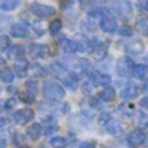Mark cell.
I'll use <instances>...</instances> for the list:
<instances>
[{"instance_id": "obj_1", "label": "cell", "mask_w": 148, "mask_h": 148, "mask_svg": "<svg viewBox=\"0 0 148 148\" xmlns=\"http://www.w3.org/2000/svg\"><path fill=\"white\" fill-rule=\"evenodd\" d=\"M109 8L121 18H129L132 14V4L130 0H109Z\"/></svg>"}, {"instance_id": "obj_2", "label": "cell", "mask_w": 148, "mask_h": 148, "mask_svg": "<svg viewBox=\"0 0 148 148\" xmlns=\"http://www.w3.org/2000/svg\"><path fill=\"white\" fill-rule=\"evenodd\" d=\"M43 95L49 100L59 101V100H63V97L66 96V90L58 81L49 80L43 84Z\"/></svg>"}, {"instance_id": "obj_3", "label": "cell", "mask_w": 148, "mask_h": 148, "mask_svg": "<svg viewBox=\"0 0 148 148\" xmlns=\"http://www.w3.org/2000/svg\"><path fill=\"white\" fill-rule=\"evenodd\" d=\"M134 68H135V62L127 55L121 56L117 60V63H115V71H117V73L121 77L131 76L132 72H134Z\"/></svg>"}, {"instance_id": "obj_4", "label": "cell", "mask_w": 148, "mask_h": 148, "mask_svg": "<svg viewBox=\"0 0 148 148\" xmlns=\"http://www.w3.org/2000/svg\"><path fill=\"white\" fill-rule=\"evenodd\" d=\"M88 51L92 54L96 60H102L108 54V45L101 39L95 38L88 43Z\"/></svg>"}, {"instance_id": "obj_5", "label": "cell", "mask_w": 148, "mask_h": 148, "mask_svg": "<svg viewBox=\"0 0 148 148\" xmlns=\"http://www.w3.org/2000/svg\"><path fill=\"white\" fill-rule=\"evenodd\" d=\"M30 12L37 17L45 18V17H51L55 14V8L51 5H46V4H41V3H33L29 5Z\"/></svg>"}, {"instance_id": "obj_6", "label": "cell", "mask_w": 148, "mask_h": 148, "mask_svg": "<svg viewBox=\"0 0 148 148\" xmlns=\"http://www.w3.org/2000/svg\"><path fill=\"white\" fill-rule=\"evenodd\" d=\"M33 118H34V112L32 109H29V108H26V109H21V110H17V112L13 114V121L18 126L28 125V123L30 122Z\"/></svg>"}, {"instance_id": "obj_7", "label": "cell", "mask_w": 148, "mask_h": 148, "mask_svg": "<svg viewBox=\"0 0 148 148\" xmlns=\"http://www.w3.org/2000/svg\"><path fill=\"white\" fill-rule=\"evenodd\" d=\"M145 135L140 129H135L127 135V143L131 148H138L144 143Z\"/></svg>"}, {"instance_id": "obj_8", "label": "cell", "mask_w": 148, "mask_h": 148, "mask_svg": "<svg viewBox=\"0 0 148 148\" xmlns=\"http://www.w3.org/2000/svg\"><path fill=\"white\" fill-rule=\"evenodd\" d=\"M89 80L93 83L95 87H100V85H103L106 87L112 83V77L108 73H101L98 71H93V72L89 73Z\"/></svg>"}, {"instance_id": "obj_9", "label": "cell", "mask_w": 148, "mask_h": 148, "mask_svg": "<svg viewBox=\"0 0 148 148\" xmlns=\"http://www.w3.org/2000/svg\"><path fill=\"white\" fill-rule=\"evenodd\" d=\"M126 54H131V55H140L144 53V43L140 39H134L130 41L125 45Z\"/></svg>"}, {"instance_id": "obj_10", "label": "cell", "mask_w": 148, "mask_h": 148, "mask_svg": "<svg viewBox=\"0 0 148 148\" xmlns=\"http://www.w3.org/2000/svg\"><path fill=\"white\" fill-rule=\"evenodd\" d=\"M100 29L103 33H114L117 30V23L110 14H106L100 20Z\"/></svg>"}, {"instance_id": "obj_11", "label": "cell", "mask_w": 148, "mask_h": 148, "mask_svg": "<svg viewBox=\"0 0 148 148\" xmlns=\"http://www.w3.org/2000/svg\"><path fill=\"white\" fill-rule=\"evenodd\" d=\"M60 47L66 54H73L76 51H79V43L75 39L64 37V38L60 39Z\"/></svg>"}, {"instance_id": "obj_12", "label": "cell", "mask_w": 148, "mask_h": 148, "mask_svg": "<svg viewBox=\"0 0 148 148\" xmlns=\"http://www.w3.org/2000/svg\"><path fill=\"white\" fill-rule=\"evenodd\" d=\"M135 29L138 33L142 36L148 37V16L147 14H140L135 20Z\"/></svg>"}, {"instance_id": "obj_13", "label": "cell", "mask_w": 148, "mask_h": 148, "mask_svg": "<svg viewBox=\"0 0 148 148\" xmlns=\"http://www.w3.org/2000/svg\"><path fill=\"white\" fill-rule=\"evenodd\" d=\"M29 62L25 58H21L18 60H16V64H14V73H16L18 77H25L29 72Z\"/></svg>"}, {"instance_id": "obj_14", "label": "cell", "mask_w": 148, "mask_h": 148, "mask_svg": "<svg viewBox=\"0 0 148 148\" xmlns=\"http://www.w3.org/2000/svg\"><path fill=\"white\" fill-rule=\"evenodd\" d=\"M24 55H25V49L21 45H13L7 50V58L11 60H18L24 58Z\"/></svg>"}, {"instance_id": "obj_15", "label": "cell", "mask_w": 148, "mask_h": 148, "mask_svg": "<svg viewBox=\"0 0 148 148\" xmlns=\"http://www.w3.org/2000/svg\"><path fill=\"white\" fill-rule=\"evenodd\" d=\"M11 36L14 38H26L29 36V28L25 24H14L11 28Z\"/></svg>"}, {"instance_id": "obj_16", "label": "cell", "mask_w": 148, "mask_h": 148, "mask_svg": "<svg viewBox=\"0 0 148 148\" xmlns=\"http://www.w3.org/2000/svg\"><path fill=\"white\" fill-rule=\"evenodd\" d=\"M121 96H122L123 100L129 101V100H132V98H135L138 96V88L136 85H134V84H127L125 88L122 89V92H121Z\"/></svg>"}, {"instance_id": "obj_17", "label": "cell", "mask_w": 148, "mask_h": 148, "mask_svg": "<svg viewBox=\"0 0 148 148\" xmlns=\"http://www.w3.org/2000/svg\"><path fill=\"white\" fill-rule=\"evenodd\" d=\"M98 98L102 100V101H105V102H112V101H114V98H115L114 88L110 87V85H106V87L98 93Z\"/></svg>"}, {"instance_id": "obj_18", "label": "cell", "mask_w": 148, "mask_h": 148, "mask_svg": "<svg viewBox=\"0 0 148 148\" xmlns=\"http://www.w3.org/2000/svg\"><path fill=\"white\" fill-rule=\"evenodd\" d=\"M29 51H30V55L34 56V58H43L45 54H47V47L45 45L32 43L30 47H29Z\"/></svg>"}, {"instance_id": "obj_19", "label": "cell", "mask_w": 148, "mask_h": 148, "mask_svg": "<svg viewBox=\"0 0 148 148\" xmlns=\"http://www.w3.org/2000/svg\"><path fill=\"white\" fill-rule=\"evenodd\" d=\"M132 76H134L136 80H145V79L148 77V66L147 64L135 66L134 72H132Z\"/></svg>"}, {"instance_id": "obj_20", "label": "cell", "mask_w": 148, "mask_h": 148, "mask_svg": "<svg viewBox=\"0 0 148 148\" xmlns=\"http://www.w3.org/2000/svg\"><path fill=\"white\" fill-rule=\"evenodd\" d=\"M42 134V126L39 123H33L26 129V135L30 138L32 140H37Z\"/></svg>"}, {"instance_id": "obj_21", "label": "cell", "mask_w": 148, "mask_h": 148, "mask_svg": "<svg viewBox=\"0 0 148 148\" xmlns=\"http://www.w3.org/2000/svg\"><path fill=\"white\" fill-rule=\"evenodd\" d=\"M105 127H106L108 132L112 134L113 136H119V135H122V132H123L122 125H121L119 122H117V121H110Z\"/></svg>"}, {"instance_id": "obj_22", "label": "cell", "mask_w": 148, "mask_h": 148, "mask_svg": "<svg viewBox=\"0 0 148 148\" xmlns=\"http://www.w3.org/2000/svg\"><path fill=\"white\" fill-rule=\"evenodd\" d=\"M63 83L64 85H67L70 89L75 90L77 88V84H79V77L76 76V73H72V72H67L64 75V79H63Z\"/></svg>"}, {"instance_id": "obj_23", "label": "cell", "mask_w": 148, "mask_h": 148, "mask_svg": "<svg viewBox=\"0 0 148 148\" xmlns=\"http://www.w3.org/2000/svg\"><path fill=\"white\" fill-rule=\"evenodd\" d=\"M135 122H136V126L140 127V129L148 127V115H147V113H144L143 110H138V112H135Z\"/></svg>"}, {"instance_id": "obj_24", "label": "cell", "mask_w": 148, "mask_h": 148, "mask_svg": "<svg viewBox=\"0 0 148 148\" xmlns=\"http://www.w3.org/2000/svg\"><path fill=\"white\" fill-rule=\"evenodd\" d=\"M21 0H0V11H13L20 5Z\"/></svg>"}, {"instance_id": "obj_25", "label": "cell", "mask_w": 148, "mask_h": 148, "mask_svg": "<svg viewBox=\"0 0 148 148\" xmlns=\"http://www.w3.org/2000/svg\"><path fill=\"white\" fill-rule=\"evenodd\" d=\"M0 79L4 83H12L14 80V71L11 70L9 67H5L0 71Z\"/></svg>"}, {"instance_id": "obj_26", "label": "cell", "mask_w": 148, "mask_h": 148, "mask_svg": "<svg viewBox=\"0 0 148 148\" xmlns=\"http://www.w3.org/2000/svg\"><path fill=\"white\" fill-rule=\"evenodd\" d=\"M106 14H109L108 13V9L106 8H103V7H96V8H93L92 11L88 13V16L90 17V18H102L103 16H106Z\"/></svg>"}, {"instance_id": "obj_27", "label": "cell", "mask_w": 148, "mask_h": 148, "mask_svg": "<svg viewBox=\"0 0 148 148\" xmlns=\"http://www.w3.org/2000/svg\"><path fill=\"white\" fill-rule=\"evenodd\" d=\"M29 72L33 76H37V77H43L46 75L45 68L42 67L41 64H38V63H33L32 66H29Z\"/></svg>"}, {"instance_id": "obj_28", "label": "cell", "mask_w": 148, "mask_h": 148, "mask_svg": "<svg viewBox=\"0 0 148 148\" xmlns=\"http://www.w3.org/2000/svg\"><path fill=\"white\" fill-rule=\"evenodd\" d=\"M25 88H26V92H28L29 95H32L33 97H36L37 93H38V83H37V80H34V79H30V80L26 81Z\"/></svg>"}, {"instance_id": "obj_29", "label": "cell", "mask_w": 148, "mask_h": 148, "mask_svg": "<svg viewBox=\"0 0 148 148\" xmlns=\"http://www.w3.org/2000/svg\"><path fill=\"white\" fill-rule=\"evenodd\" d=\"M62 26H63L62 20L55 18V20H53V21L49 24V32H50L51 36H55V34H58L59 32L62 30Z\"/></svg>"}, {"instance_id": "obj_30", "label": "cell", "mask_w": 148, "mask_h": 148, "mask_svg": "<svg viewBox=\"0 0 148 148\" xmlns=\"http://www.w3.org/2000/svg\"><path fill=\"white\" fill-rule=\"evenodd\" d=\"M50 144L53 148H64L67 145V139L63 136H54L50 139Z\"/></svg>"}, {"instance_id": "obj_31", "label": "cell", "mask_w": 148, "mask_h": 148, "mask_svg": "<svg viewBox=\"0 0 148 148\" xmlns=\"http://www.w3.org/2000/svg\"><path fill=\"white\" fill-rule=\"evenodd\" d=\"M51 70H53L54 73H56V75H62V76H64L66 73L68 72L67 67L64 66V63H59V62H55V63L51 64Z\"/></svg>"}, {"instance_id": "obj_32", "label": "cell", "mask_w": 148, "mask_h": 148, "mask_svg": "<svg viewBox=\"0 0 148 148\" xmlns=\"http://www.w3.org/2000/svg\"><path fill=\"white\" fill-rule=\"evenodd\" d=\"M119 34L122 37H127V38H130V37H132V34H134V30L131 29V26L130 25L123 24V25L119 28Z\"/></svg>"}, {"instance_id": "obj_33", "label": "cell", "mask_w": 148, "mask_h": 148, "mask_svg": "<svg viewBox=\"0 0 148 148\" xmlns=\"http://www.w3.org/2000/svg\"><path fill=\"white\" fill-rule=\"evenodd\" d=\"M11 47V39L8 36H0V51H5Z\"/></svg>"}, {"instance_id": "obj_34", "label": "cell", "mask_w": 148, "mask_h": 148, "mask_svg": "<svg viewBox=\"0 0 148 148\" xmlns=\"http://www.w3.org/2000/svg\"><path fill=\"white\" fill-rule=\"evenodd\" d=\"M119 110L125 113L126 115H131L132 113L135 112L134 105H131V103H121V105H119Z\"/></svg>"}, {"instance_id": "obj_35", "label": "cell", "mask_w": 148, "mask_h": 148, "mask_svg": "<svg viewBox=\"0 0 148 148\" xmlns=\"http://www.w3.org/2000/svg\"><path fill=\"white\" fill-rule=\"evenodd\" d=\"M110 121H112V117H110V114L108 112H102L100 114V117H98V123L102 126H106Z\"/></svg>"}, {"instance_id": "obj_36", "label": "cell", "mask_w": 148, "mask_h": 148, "mask_svg": "<svg viewBox=\"0 0 148 148\" xmlns=\"http://www.w3.org/2000/svg\"><path fill=\"white\" fill-rule=\"evenodd\" d=\"M81 28L84 29V32H93V30H96L95 23H92V21H83Z\"/></svg>"}, {"instance_id": "obj_37", "label": "cell", "mask_w": 148, "mask_h": 148, "mask_svg": "<svg viewBox=\"0 0 148 148\" xmlns=\"http://www.w3.org/2000/svg\"><path fill=\"white\" fill-rule=\"evenodd\" d=\"M136 7H138V9H140V11L148 12V0H138Z\"/></svg>"}, {"instance_id": "obj_38", "label": "cell", "mask_w": 148, "mask_h": 148, "mask_svg": "<svg viewBox=\"0 0 148 148\" xmlns=\"http://www.w3.org/2000/svg\"><path fill=\"white\" fill-rule=\"evenodd\" d=\"M93 88H95V85H93V83L90 80H87L83 84V92H85V93H90Z\"/></svg>"}, {"instance_id": "obj_39", "label": "cell", "mask_w": 148, "mask_h": 148, "mask_svg": "<svg viewBox=\"0 0 148 148\" xmlns=\"http://www.w3.org/2000/svg\"><path fill=\"white\" fill-rule=\"evenodd\" d=\"M56 130H58V127H56L55 125L53 126V123H50L47 127H45V135H51L53 132H55Z\"/></svg>"}, {"instance_id": "obj_40", "label": "cell", "mask_w": 148, "mask_h": 148, "mask_svg": "<svg viewBox=\"0 0 148 148\" xmlns=\"http://www.w3.org/2000/svg\"><path fill=\"white\" fill-rule=\"evenodd\" d=\"M96 147V143L93 140H85L80 144V148H95Z\"/></svg>"}, {"instance_id": "obj_41", "label": "cell", "mask_w": 148, "mask_h": 148, "mask_svg": "<svg viewBox=\"0 0 148 148\" xmlns=\"http://www.w3.org/2000/svg\"><path fill=\"white\" fill-rule=\"evenodd\" d=\"M139 106L142 108V109H147L148 110V96H145V97H143L142 100H140Z\"/></svg>"}, {"instance_id": "obj_42", "label": "cell", "mask_w": 148, "mask_h": 148, "mask_svg": "<svg viewBox=\"0 0 148 148\" xmlns=\"http://www.w3.org/2000/svg\"><path fill=\"white\" fill-rule=\"evenodd\" d=\"M14 105H16V100H14V98H9L5 102V109H12Z\"/></svg>"}, {"instance_id": "obj_43", "label": "cell", "mask_w": 148, "mask_h": 148, "mask_svg": "<svg viewBox=\"0 0 148 148\" xmlns=\"http://www.w3.org/2000/svg\"><path fill=\"white\" fill-rule=\"evenodd\" d=\"M90 106H92L93 109H98V108H100V101H98L97 98H90Z\"/></svg>"}, {"instance_id": "obj_44", "label": "cell", "mask_w": 148, "mask_h": 148, "mask_svg": "<svg viewBox=\"0 0 148 148\" xmlns=\"http://www.w3.org/2000/svg\"><path fill=\"white\" fill-rule=\"evenodd\" d=\"M5 147H7V142H5V139L0 136V148H5Z\"/></svg>"}, {"instance_id": "obj_45", "label": "cell", "mask_w": 148, "mask_h": 148, "mask_svg": "<svg viewBox=\"0 0 148 148\" xmlns=\"http://www.w3.org/2000/svg\"><path fill=\"white\" fill-rule=\"evenodd\" d=\"M5 125H7V119H5V118H3V117H0V129H1V127H4Z\"/></svg>"}, {"instance_id": "obj_46", "label": "cell", "mask_w": 148, "mask_h": 148, "mask_svg": "<svg viewBox=\"0 0 148 148\" xmlns=\"http://www.w3.org/2000/svg\"><path fill=\"white\" fill-rule=\"evenodd\" d=\"M143 90H144V92H148V81L143 84Z\"/></svg>"}, {"instance_id": "obj_47", "label": "cell", "mask_w": 148, "mask_h": 148, "mask_svg": "<svg viewBox=\"0 0 148 148\" xmlns=\"http://www.w3.org/2000/svg\"><path fill=\"white\" fill-rule=\"evenodd\" d=\"M3 64H4V59L0 58V66H3Z\"/></svg>"}, {"instance_id": "obj_48", "label": "cell", "mask_w": 148, "mask_h": 148, "mask_svg": "<svg viewBox=\"0 0 148 148\" xmlns=\"http://www.w3.org/2000/svg\"><path fill=\"white\" fill-rule=\"evenodd\" d=\"M17 148H29L28 145H20V147H17Z\"/></svg>"}, {"instance_id": "obj_49", "label": "cell", "mask_w": 148, "mask_h": 148, "mask_svg": "<svg viewBox=\"0 0 148 148\" xmlns=\"http://www.w3.org/2000/svg\"><path fill=\"white\" fill-rule=\"evenodd\" d=\"M38 148H46V147H43V145H41V147H38Z\"/></svg>"}]
</instances>
